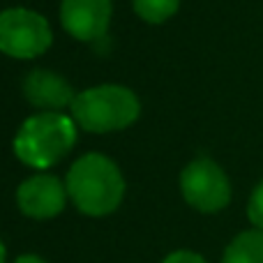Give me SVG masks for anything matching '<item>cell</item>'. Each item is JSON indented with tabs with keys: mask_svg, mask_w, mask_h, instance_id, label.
<instances>
[{
	"mask_svg": "<svg viewBox=\"0 0 263 263\" xmlns=\"http://www.w3.org/2000/svg\"><path fill=\"white\" fill-rule=\"evenodd\" d=\"M53 42L46 18L23 7L0 14V51L9 58L30 60L42 55Z\"/></svg>",
	"mask_w": 263,
	"mask_h": 263,
	"instance_id": "cell-4",
	"label": "cell"
},
{
	"mask_svg": "<svg viewBox=\"0 0 263 263\" xmlns=\"http://www.w3.org/2000/svg\"><path fill=\"white\" fill-rule=\"evenodd\" d=\"M222 263H263V231H242L229 242Z\"/></svg>",
	"mask_w": 263,
	"mask_h": 263,
	"instance_id": "cell-9",
	"label": "cell"
},
{
	"mask_svg": "<svg viewBox=\"0 0 263 263\" xmlns=\"http://www.w3.org/2000/svg\"><path fill=\"white\" fill-rule=\"evenodd\" d=\"M67 194L83 215H109L118 208L125 196L123 173L104 155H83L67 173Z\"/></svg>",
	"mask_w": 263,
	"mask_h": 263,
	"instance_id": "cell-1",
	"label": "cell"
},
{
	"mask_svg": "<svg viewBox=\"0 0 263 263\" xmlns=\"http://www.w3.org/2000/svg\"><path fill=\"white\" fill-rule=\"evenodd\" d=\"M0 263H5V245H3V240H0Z\"/></svg>",
	"mask_w": 263,
	"mask_h": 263,
	"instance_id": "cell-14",
	"label": "cell"
},
{
	"mask_svg": "<svg viewBox=\"0 0 263 263\" xmlns=\"http://www.w3.org/2000/svg\"><path fill=\"white\" fill-rule=\"evenodd\" d=\"M23 95L32 106L40 109H63V106H72L74 92L72 86L65 81L63 77L46 69H35L26 77L23 81Z\"/></svg>",
	"mask_w": 263,
	"mask_h": 263,
	"instance_id": "cell-8",
	"label": "cell"
},
{
	"mask_svg": "<svg viewBox=\"0 0 263 263\" xmlns=\"http://www.w3.org/2000/svg\"><path fill=\"white\" fill-rule=\"evenodd\" d=\"M247 217H250V222L254 224L256 229L263 231V180L254 187V192H252V196H250V203H247Z\"/></svg>",
	"mask_w": 263,
	"mask_h": 263,
	"instance_id": "cell-11",
	"label": "cell"
},
{
	"mask_svg": "<svg viewBox=\"0 0 263 263\" xmlns=\"http://www.w3.org/2000/svg\"><path fill=\"white\" fill-rule=\"evenodd\" d=\"M164 263H208L203 259V256L194 254V252H187V250H180V252H173V254H168Z\"/></svg>",
	"mask_w": 263,
	"mask_h": 263,
	"instance_id": "cell-12",
	"label": "cell"
},
{
	"mask_svg": "<svg viewBox=\"0 0 263 263\" xmlns=\"http://www.w3.org/2000/svg\"><path fill=\"white\" fill-rule=\"evenodd\" d=\"M14 263H46V261H42L40 256H32V254H23V256H18Z\"/></svg>",
	"mask_w": 263,
	"mask_h": 263,
	"instance_id": "cell-13",
	"label": "cell"
},
{
	"mask_svg": "<svg viewBox=\"0 0 263 263\" xmlns=\"http://www.w3.org/2000/svg\"><path fill=\"white\" fill-rule=\"evenodd\" d=\"M77 127L67 116L58 111L30 116L14 139V153L23 164L35 168H49L72 150Z\"/></svg>",
	"mask_w": 263,
	"mask_h": 263,
	"instance_id": "cell-2",
	"label": "cell"
},
{
	"mask_svg": "<svg viewBox=\"0 0 263 263\" xmlns=\"http://www.w3.org/2000/svg\"><path fill=\"white\" fill-rule=\"evenodd\" d=\"M65 201H67V187H63V182L49 173L28 178L16 190L18 208L32 219H51L60 215Z\"/></svg>",
	"mask_w": 263,
	"mask_h": 263,
	"instance_id": "cell-6",
	"label": "cell"
},
{
	"mask_svg": "<svg viewBox=\"0 0 263 263\" xmlns=\"http://www.w3.org/2000/svg\"><path fill=\"white\" fill-rule=\"evenodd\" d=\"M139 100L129 88L123 86H95L79 92L72 102V118L86 132L125 129L139 118Z\"/></svg>",
	"mask_w": 263,
	"mask_h": 263,
	"instance_id": "cell-3",
	"label": "cell"
},
{
	"mask_svg": "<svg viewBox=\"0 0 263 263\" xmlns=\"http://www.w3.org/2000/svg\"><path fill=\"white\" fill-rule=\"evenodd\" d=\"M180 192L199 213H219L231 201V182L219 164L199 157L180 173Z\"/></svg>",
	"mask_w": 263,
	"mask_h": 263,
	"instance_id": "cell-5",
	"label": "cell"
},
{
	"mask_svg": "<svg viewBox=\"0 0 263 263\" xmlns=\"http://www.w3.org/2000/svg\"><path fill=\"white\" fill-rule=\"evenodd\" d=\"M63 28L81 42L100 40L111 21V0H63Z\"/></svg>",
	"mask_w": 263,
	"mask_h": 263,
	"instance_id": "cell-7",
	"label": "cell"
},
{
	"mask_svg": "<svg viewBox=\"0 0 263 263\" xmlns=\"http://www.w3.org/2000/svg\"><path fill=\"white\" fill-rule=\"evenodd\" d=\"M180 7V0H134V9L143 21L162 23L171 18Z\"/></svg>",
	"mask_w": 263,
	"mask_h": 263,
	"instance_id": "cell-10",
	"label": "cell"
}]
</instances>
